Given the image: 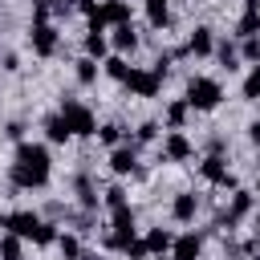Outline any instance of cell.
Masks as SVG:
<instances>
[{"label": "cell", "instance_id": "6da1fadb", "mask_svg": "<svg viewBox=\"0 0 260 260\" xmlns=\"http://www.w3.org/2000/svg\"><path fill=\"white\" fill-rule=\"evenodd\" d=\"M49 175H53V158H49V146L41 142H16V154H12V187L16 191H41L49 187Z\"/></svg>", "mask_w": 260, "mask_h": 260}, {"label": "cell", "instance_id": "7a4b0ae2", "mask_svg": "<svg viewBox=\"0 0 260 260\" xmlns=\"http://www.w3.org/2000/svg\"><path fill=\"white\" fill-rule=\"evenodd\" d=\"M183 98H187L191 110H215V106L223 102V85H219L215 77H191Z\"/></svg>", "mask_w": 260, "mask_h": 260}, {"label": "cell", "instance_id": "3957f363", "mask_svg": "<svg viewBox=\"0 0 260 260\" xmlns=\"http://www.w3.org/2000/svg\"><path fill=\"white\" fill-rule=\"evenodd\" d=\"M57 114L69 122L73 138H89V134H98V118H93V110L81 106L77 98H61V110H57Z\"/></svg>", "mask_w": 260, "mask_h": 260}, {"label": "cell", "instance_id": "277c9868", "mask_svg": "<svg viewBox=\"0 0 260 260\" xmlns=\"http://www.w3.org/2000/svg\"><path fill=\"white\" fill-rule=\"evenodd\" d=\"M252 207H256V191H240V187H236V191H232V203H228V211H219V215H215V223L232 232L240 219H248V215H252Z\"/></svg>", "mask_w": 260, "mask_h": 260}, {"label": "cell", "instance_id": "5b68a950", "mask_svg": "<svg viewBox=\"0 0 260 260\" xmlns=\"http://www.w3.org/2000/svg\"><path fill=\"white\" fill-rule=\"evenodd\" d=\"M28 45H32L37 57H53V53L61 49V32H57V24H53V20L32 24V28H28Z\"/></svg>", "mask_w": 260, "mask_h": 260}, {"label": "cell", "instance_id": "8992f818", "mask_svg": "<svg viewBox=\"0 0 260 260\" xmlns=\"http://www.w3.org/2000/svg\"><path fill=\"white\" fill-rule=\"evenodd\" d=\"M134 98H158V89H162V77L154 73V69H130V77L122 81Z\"/></svg>", "mask_w": 260, "mask_h": 260}, {"label": "cell", "instance_id": "52a82bcc", "mask_svg": "<svg viewBox=\"0 0 260 260\" xmlns=\"http://www.w3.org/2000/svg\"><path fill=\"white\" fill-rule=\"evenodd\" d=\"M199 171H203V179H207V183H215V187H223V191H236V175L228 171L223 154H207V158L199 162Z\"/></svg>", "mask_w": 260, "mask_h": 260}, {"label": "cell", "instance_id": "ba28073f", "mask_svg": "<svg viewBox=\"0 0 260 260\" xmlns=\"http://www.w3.org/2000/svg\"><path fill=\"white\" fill-rule=\"evenodd\" d=\"M134 167H138V146H134V138H126L122 146L110 150V171L118 179H126V175H134Z\"/></svg>", "mask_w": 260, "mask_h": 260}, {"label": "cell", "instance_id": "9c48e42d", "mask_svg": "<svg viewBox=\"0 0 260 260\" xmlns=\"http://www.w3.org/2000/svg\"><path fill=\"white\" fill-rule=\"evenodd\" d=\"M81 49H85V57L106 61V53H110V37H106V24H102V20H89V32L81 37Z\"/></svg>", "mask_w": 260, "mask_h": 260}, {"label": "cell", "instance_id": "30bf717a", "mask_svg": "<svg viewBox=\"0 0 260 260\" xmlns=\"http://www.w3.org/2000/svg\"><path fill=\"white\" fill-rule=\"evenodd\" d=\"M195 154V146H191V138L183 134V130H171L167 138H162V158L167 162H187Z\"/></svg>", "mask_w": 260, "mask_h": 260}, {"label": "cell", "instance_id": "8fae6325", "mask_svg": "<svg viewBox=\"0 0 260 260\" xmlns=\"http://www.w3.org/2000/svg\"><path fill=\"white\" fill-rule=\"evenodd\" d=\"M199 256H203V236H195V232L175 236V244H171V260H199Z\"/></svg>", "mask_w": 260, "mask_h": 260}, {"label": "cell", "instance_id": "7c38bea8", "mask_svg": "<svg viewBox=\"0 0 260 260\" xmlns=\"http://www.w3.org/2000/svg\"><path fill=\"white\" fill-rule=\"evenodd\" d=\"M187 53H191V57H211V53H215V32H211L207 24H195L191 37H187Z\"/></svg>", "mask_w": 260, "mask_h": 260}, {"label": "cell", "instance_id": "4fadbf2b", "mask_svg": "<svg viewBox=\"0 0 260 260\" xmlns=\"http://www.w3.org/2000/svg\"><path fill=\"white\" fill-rule=\"evenodd\" d=\"M195 215H199V195L179 191V195L171 199V219H175V223H191Z\"/></svg>", "mask_w": 260, "mask_h": 260}, {"label": "cell", "instance_id": "5bb4252c", "mask_svg": "<svg viewBox=\"0 0 260 260\" xmlns=\"http://www.w3.org/2000/svg\"><path fill=\"white\" fill-rule=\"evenodd\" d=\"M110 49H114V53H122V57L138 49V32H134V24H130V20H126V24H114V32H110Z\"/></svg>", "mask_w": 260, "mask_h": 260}, {"label": "cell", "instance_id": "9a60e30c", "mask_svg": "<svg viewBox=\"0 0 260 260\" xmlns=\"http://www.w3.org/2000/svg\"><path fill=\"white\" fill-rule=\"evenodd\" d=\"M41 126H45V138H49L53 146H65V142L73 138V130H69V122H65L61 114H49V118H45Z\"/></svg>", "mask_w": 260, "mask_h": 260}, {"label": "cell", "instance_id": "2e32d148", "mask_svg": "<svg viewBox=\"0 0 260 260\" xmlns=\"http://www.w3.org/2000/svg\"><path fill=\"white\" fill-rule=\"evenodd\" d=\"M102 24H126L130 20V0H106L102 12H98Z\"/></svg>", "mask_w": 260, "mask_h": 260}, {"label": "cell", "instance_id": "e0dca14e", "mask_svg": "<svg viewBox=\"0 0 260 260\" xmlns=\"http://www.w3.org/2000/svg\"><path fill=\"white\" fill-rule=\"evenodd\" d=\"M73 191H77V203H81L85 211H98V187L89 183V175H77V179H73Z\"/></svg>", "mask_w": 260, "mask_h": 260}, {"label": "cell", "instance_id": "ac0fdd59", "mask_svg": "<svg viewBox=\"0 0 260 260\" xmlns=\"http://www.w3.org/2000/svg\"><path fill=\"white\" fill-rule=\"evenodd\" d=\"M142 240H146L150 256H162V252H171V244H175V236H171L167 228H150V232H146Z\"/></svg>", "mask_w": 260, "mask_h": 260}, {"label": "cell", "instance_id": "d6986e66", "mask_svg": "<svg viewBox=\"0 0 260 260\" xmlns=\"http://www.w3.org/2000/svg\"><path fill=\"white\" fill-rule=\"evenodd\" d=\"M146 20H150V28H167L171 24V0H146Z\"/></svg>", "mask_w": 260, "mask_h": 260}, {"label": "cell", "instance_id": "ffe728a7", "mask_svg": "<svg viewBox=\"0 0 260 260\" xmlns=\"http://www.w3.org/2000/svg\"><path fill=\"white\" fill-rule=\"evenodd\" d=\"M0 260H24V240L16 232H4L0 236Z\"/></svg>", "mask_w": 260, "mask_h": 260}, {"label": "cell", "instance_id": "44dd1931", "mask_svg": "<svg viewBox=\"0 0 260 260\" xmlns=\"http://www.w3.org/2000/svg\"><path fill=\"white\" fill-rule=\"evenodd\" d=\"M57 252H61V260H77L85 248H81L77 232H61V236H57Z\"/></svg>", "mask_w": 260, "mask_h": 260}, {"label": "cell", "instance_id": "7402d4cb", "mask_svg": "<svg viewBox=\"0 0 260 260\" xmlns=\"http://www.w3.org/2000/svg\"><path fill=\"white\" fill-rule=\"evenodd\" d=\"M215 57H219V65H223L228 73H236V69H240V49H236V45L215 41Z\"/></svg>", "mask_w": 260, "mask_h": 260}, {"label": "cell", "instance_id": "603a6c76", "mask_svg": "<svg viewBox=\"0 0 260 260\" xmlns=\"http://www.w3.org/2000/svg\"><path fill=\"white\" fill-rule=\"evenodd\" d=\"M102 69H106V77H114V81H126L134 65H126V57H122V53H114V57H106V61H102Z\"/></svg>", "mask_w": 260, "mask_h": 260}, {"label": "cell", "instance_id": "cb8c5ba5", "mask_svg": "<svg viewBox=\"0 0 260 260\" xmlns=\"http://www.w3.org/2000/svg\"><path fill=\"white\" fill-rule=\"evenodd\" d=\"M187 114H191V106H187V98H179V102H171V106H167V126H171V130H183V122H187Z\"/></svg>", "mask_w": 260, "mask_h": 260}, {"label": "cell", "instance_id": "d4e9b609", "mask_svg": "<svg viewBox=\"0 0 260 260\" xmlns=\"http://www.w3.org/2000/svg\"><path fill=\"white\" fill-rule=\"evenodd\" d=\"M98 138H102V146H110V150L122 146V142H126V138H122V122H102V126H98Z\"/></svg>", "mask_w": 260, "mask_h": 260}, {"label": "cell", "instance_id": "484cf974", "mask_svg": "<svg viewBox=\"0 0 260 260\" xmlns=\"http://www.w3.org/2000/svg\"><path fill=\"white\" fill-rule=\"evenodd\" d=\"M236 37L244 41V37H260V12H244L240 20H236Z\"/></svg>", "mask_w": 260, "mask_h": 260}, {"label": "cell", "instance_id": "4316f807", "mask_svg": "<svg viewBox=\"0 0 260 260\" xmlns=\"http://www.w3.org/2000/svg\"><path fill=\"white\" fill-rule=\"evenodd\" d=\"M240 93H244V102H260V65H252V73L244 77Z\"/></svg>", "mask_w": 260, "mask_h": 260}, {"label": "cell", "instance_id": "83f0119b", "mask_svg": "<svg viewBox=\"0 0 260 260\" xmlns=\"http://www.w3.org/2000/svg\"><path fill=\"white\" fill-rule=\"evenodd\" d=\"M73 73H77V81H81V85H93V81H98V61H93V57H81Z\"/></svg>", "mask_w": 260, "mask_h": 260}, {"label": "cell", "instance_id": "f1b7e54d", "mask_svg": "<svg viewBox=\"0 0 260 260\" xmlns=\"http://www.w3.org/2000/svg\"><path fill=\"white\" fill-rule=\"evenodd\" d=\"M158 138V122L154 118H146V122H138V134H134V146H142V142H154Z\"/></svg>", "mask_w": 260, "mask_h": 260}, {"label": "cell", "instance_id": "f546056e", "mask_svg": "<svg viewBox=\"0 0 260 260\" xmlns=\"http://www.w3.org/2000/svg\"><path fill=\"white\" fill-rule=\"evenodd\" d=\"M102 199H106V207H110V211H114V207H122V203H126V187H118V183H110V187H106V195H102Z\"/></svg>", "mask_w": 260, "mask_h": 260}, {"label": "cell", "instance_id": "4dcf8cb0", "mask_svg": "<svg viewBox=\"0 0 260 260\" xmlns=\"http://www.w3.org/2000/svg\"><path fill=\"white\" fill-rule=\"evenodd\" d=\"M240 57L244 61H260V37H244L240 41Z\"/></svg>", "mask_w": 260, "mask_h": 260}, {"label": "cell", "instance_id": "1f68e13d", "mask_svg": "<svg viewBox=\"0 0 260 260\" xmlns=\"http://www.w3.org/2000/svg\"><path fill=\"white\" fill-rule=\"evenodd\" d=\"M122 252H126L130 260H146V256H150V248H146V240H138V236H134V240H130V244L122 248Z\"/></svg>", "mask_w": 260, "mask_h": 260}, {"label": "cell", "instance_id": "d6a6232c", "mask_svg": "<svg viewBox=\"0 0 260 260\" xmlns=\"http://www.w3.org/2000/svg\"><path fill=\"white\" fill-rule=\"evenodd\" d=\"M4 138H12V142H24V122H20V118H12V122L4 126Z\"/></svg>", "mask_w": 260, "mask_h": 260}, {"label": "cell", "instance_id": "836d02e7", "mask_svg": "<svg viewBox=\"0 0 260 260\" xmlns=\"http://www.w3.org/2000/svg\"><path fill=\"white\" fill-rule=\"evenodd\" d=\"M77 12H85L89 20H98V12H102V4H98V0H77Z\"/></svg>", "mask_w": 260, "mask_h": 260}, {"label": "cell", "instance_id": "e575fe53", "mask_svg": "<svg viewBox=\"0 0 260 260\" xmlns=\"http://www.w3.org/2000/svg\"><path fill=\"white\" fill-rule=\"evenodd\" d=\"M73 8H77V0H53V16H65Z\"/></svg>", "mask_w": 260, "mask_h": 260}, {"label": "cell", "instance_id": "d590c367", "mask_svg": "<svg viewBox=\"0 0 260 260\" xmlns=\"http://www.w3.org/2000/svg\"><path fill=\"white\" fill-rule=\"evenodd\" d=\"M207 150H211V154H223V150H228V138H223V134H215V138L207 142Z\"/></svg>", "mask_w": 260, "mask_h": 260}, {"label": "cell", "instance_id": "8d00e7d4", "mask_svg": "<svg viewBox=\"0 0 260 260\" xmlns=\"http://www.w3.org/2000/svg\"><path fill=\"white\" fill-rule=\"evenodd\" d=\"M248 142H252V146H260V118H256V122H248Z\"/></svg>", "mask_w": 260, "mask_h": 260}, {"label": "cell", "instance_id": "74e56055", "mask_svg": "<svg viewBox=\"0 0 260 260\" xmlns=\"http://www.w3.org/2000/svg\"><path fill=\"white\" fill-rule=\"evenodd\" d=\"M0 61H4V65H0V69H20V61H16V53H4V57H0Z\"/></svg>", "mask_w": 260, "mask_h": 260}, {"label": "cell", "instance_id": "f35d334b", "mask_svg": "<svg viewBox=\"0 0 260 260\" xmlns=\"http://www.w3.org/2000/svg\"><path fill=\"white\" fill-rule=\"evenodd\" d=\"M244 12H260V0H244Z\"/></svg>", "mask_w": 260, "mask_h": 260}, {"label": "cell", "instance_id": "ab89813d", "mask_svg": "<svg viewBox=\"0 0 260 260\" xmlns=\"http://www.w3.org/2000/svg\"><path fill=\"white\" fill-rule=\"evenodd\" d=\"M77 260H102V256H98V252H81Z\"/></svg>", "mask_w": 260, "mask_h": 260}, {"label": "cell", "instance_id": "60d3db41", "mask_svg": "<svg viewBox=\"0 0 260 260\" xmlns=\"http://www.w3.org/2000/svg\"><path fill=\"white\" fill-rule=\"evenodd\" d=\"M256 195H260V183H256Z\"/></svg>", "mask_w": 260, "mask_h": 260}, {"label": "cell", "instance_id": "b9f144b4", "mask_svg": "<svg viewBox=\"0 0 260 260\" xmlns=\"http://www.w3.org/2000/svg\"><path fill=\"white\" fill-rule=\"evenodd\" d=\"M252 260H260V256H252Z\"/></svg>", "mask_w": 260, "mask_h": 260}]
</instances>
